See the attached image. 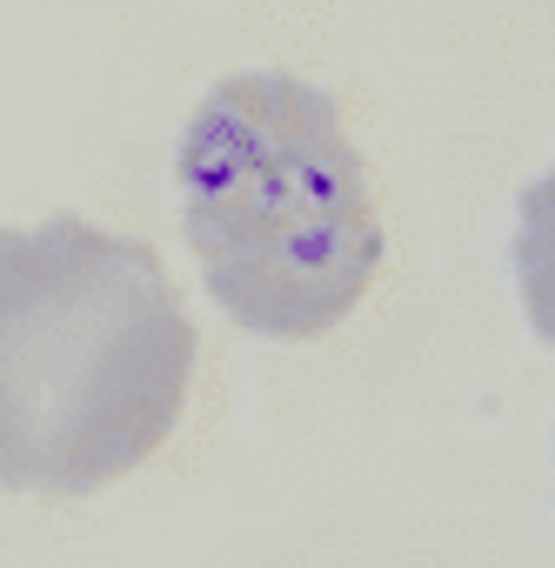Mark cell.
I'll list each match as a JSON object with an SVG mask.
<instances>
[{
	"label": "cell",
	"instance_id": "6da1fadb",
	"mask_svg": "<svg viewBox=\"0 0 555 568\" xmlns=\"http://www.w3.org/2000/svg\"><path fill=\"white\" fill-rule=\"evenodd\" d=\"M194 322L154 247L54 214L0 227V481L94 495L181 428Z\"/></svg>",
	"mask_w": 555,
	"mask_h": 568
},
{
	"label": "cell",
	"instance_id": "3957f363",
	"mask_svg": "<svg viewBox=\"0 0 555 568\" xmlns=\"http://www.w3.org/2000/svg\"><path fill=\"white\" fill-rule=\"evenodd\" d=\"M515 281L522 308L542 342H555V168L522 194V227H515Z\"/></svg>",
	"mask_w": 555,
	"mask_h": 568
},
{
	"label": "cell",
	"instance_id": "7a4b0ae2",
	"mask_svg": "<svg viewBox=\"0 0 555 568\" xmlns=\"http://www.w3.org/2000/svg\"><path fill=\"white\" fill-rule=\"evenodd\" d=\"M181 227L208 295L274 342L329 335L382 274L369 168L342 108L295 74H234L194 108Z\"/></svg>",
	"mask_w": 555,
	"mask_h": 568
}]
</instances>
